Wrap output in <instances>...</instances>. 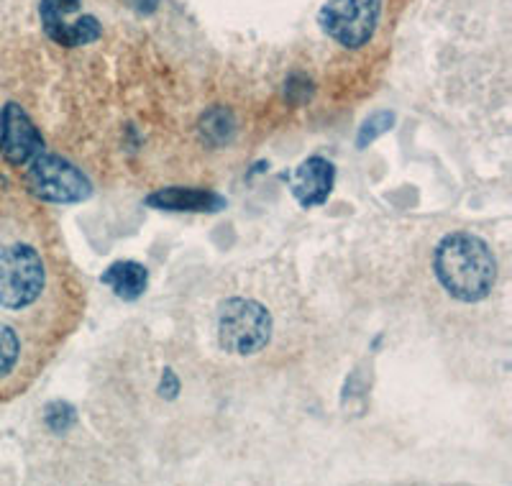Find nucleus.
<instances>
[{
  "label": "nucleus",
  "mask_w": 512,
  "mask_h": 486,
  "mask_svg": "<svg viewBox=\"0 0 512 486\" xmlns=\"http://www.w3.org/2000/svg\"><path fill=\"white\" fill-rule=\"evenodd\" d=\"M438 284L459 302H482L497 282V259L484 238L456 231L441 238L433 254Z\"/></svg>",
  "instance_id": "obj_1"
},
{
  "label": "nucleus",
  "mask_w": 512,
  "mask_h": 486,
  "mask_svg": "<svg viewBox=\"0 0 512 486\" xmlns=\"http://www.w3.org/2000/svg\"><path fill=\"white\" fill-rule=\"evenodd\" d=\"M272 313L251 297H228L218 310L216 338L218 346L231 356H254L272 341Z\"/></svg>",
  "instance_id": "obj_2"
},
{
  "label": "nucleus",
  "mask_w": 512,
  "mask_h": 486,
  "mask_svg": "<svg viewBox=\"0 0 512 486\" xmlns=\"http://www.w3.org/2000/svg\"><path fill=\"white\" fill-rule=\"evenodd\" d=\"M47 287V267L39 251L26 243L0 249V307L11 313L34 305Z\"/></svg>",
  "instance_id": "obj_3"
},
{
  "label": "nucleus",
  "mask_w": 512,
  "mask_h": 486,
  "mask_svg": "<svg viewBox=\"0 0 512 486\" xmlns=\"http://www.w3.org/2000/svg\"><path fill=\"white\" fill-rule=\"evenodd\" d=\"M382 16V0H328L318 11L320 29L344 49L367 47Z\"/></svg>",
  "instance_id": "obj_4"
},
{
  "label": "nucleus",
  "mask_w": 512,
  "mask_h": 486,
  "mask_svg": "<svg viewBox=\"0 0 512 486\" xmlns=\"http://www.w3.org/2000/svg\"><path fill=\"white\" fill-rule=\"evenodd\" d=\"M26 180H29L31 192L47 203L72 205L93 195V185L75 164L57 154H44V151L29 164Z\"/></svg>",
  "instance_id": "obj_5"
},
{
  "label": "nucleus",
  "mask_w": 512,
  "mask_h": 486,
  "mask_svg": "<svg viewBox=\"0 0 512 486\" xmlns=\"http://www.w3.org/2000/svg\"><path fill=\"white\" fill-rule=\"evenodd\" d=\"M41 26L59 47H85L100 39L103 29L93 13H82V0H41Z\"/></svg>",
  "instance_id": "obj_6"
},
{
  "label": "nucleus",
  "mask_w": 512,
  "mask_h": 486,
  "mask_svg": "<svg viewBox=\"0 0 512 486\" xmlns=\"http://www.w3.org/2000/svg\"><path fill=\"white\" fill-rule=\"evenodd\" d=\"M44 151L39 128L18 103H8L0 113V154L13 167H29Z\"/></svg>",
  "instance_id": "obj_7"
},
{
  "label": "nucleus",
  "mask_w": 512,
  "mask_h": 486,
  "mask_svg": "<svg viewBox=\"0 0 512 486\" xmlns=\"http://www.w3.org/2000/svg\"><path fill=\"white\" fill-rule=\"evenodd\" d=\"M333 182H336V167L323 157H310L292 174V195L303 208H315L331 197Z\"/></svg>",
  "instance_id": "obj_8"
},
{
  "label": "nucleus",
  "mask_w": 512,
  "mask_h": 486,
  "mask_svg": "<svg viewBox=\"0 0 512 486\" xmlns=\"http://www.w3.org/2000/svg\"><path fill=\"white\" fill-rule=\"evenodd\" d=\"M146 205L157 210H175V213H218L226 208V197L210 190H192V187H164L146 197Z\"/></svg>",
  "instance_id": "obj_9"
},
{
  "label": "nucleus",
  "mask_w": 512,
  "mask_h": 486,
  "mask_svg": "<svg viewBox=\"0 0 512 486\" xmlns=\"http://www.w3.org/2000/svg\"><path fill=\"white\" fill-rule=\"evenodd\" d=\"M100 282L105 287H111L113 295L123 302H136L146 292V284H149V269L139 261L123 259L113 261L111 267L100 274Z\"/></svg>",
  "instance_id": "obj_10"
},
{
  "label": "nucleus",
  "mask_w": 512,
  "mask_h": 486,
  "mask_svg": "<svg viewBox=\"0 0 512 486\" xmlns=\"http://www.w3.org/2000/svg\"><path fill=\"white\" fill-rule=\"evenodd\" d=\"M392 126H395V113H392V110H377V113H372V116L364 121V126L359 128L356 146H359V149H367V146L374 144L379 136L392 131Z\"/></svg>",
  "instance_id": "obj_11"
},
{
  "label": "nucleus",
  "mask_w": 512,
  "mask_h": 486,
  "mask_svg": "<svg viewBox=\"0 0 512 486\" xmlns=\"http://www.w3.org/2000/svg\"><path fill=\"white\" fill-rule=\"evenodd\" d=\"M18 356H21V341L18 333L11 325L0 323V382L11 377V371L16 369Z\"/></svg>",
  "instance_id": "obj_12"
},
{
  "label": "nucleus",
  "mask_w": 512,
  "mask_h": 486,
  "mask_svg": "<svg viewBox=\"0 0 512 486\" xmlns=\"http://www.w3.org/2000/svg\"><path fill=\"white\" fill-rule=\"evenodd\" d=\"M44 423L52 433H67L72 425L77 423V412L70 402H62V400H54L49 402L47 410H44Z\"/></svg>",
  "instance_id": "obj_13"
},
{
  "label": "nucleus",
  "mask_w": 512,
  "mask_h": 486,
  "mask_svg": "<svg viewBox=\"0 0 512 486\" xmlns=\"http://www.w3.org/2000/svg\"><path fill=\"white\" fill-rule=\"evenodd\" d=\"M167 389V397L172 400V397H177V392H180V379L175 377V371H164V377H162V392Z\"/></svg>",
  "instance_id": "obj_14"
},
{
  "label": "nucleus",
  "mask_w": 512,
  "mask_h": 486,
  "mask_svg": "<svg viewBox=\"0 0 512 486\" xmlns=\"http://www.w3.org/2000/svg\"><path fill=\"white\" fill-rule=\"evenodd\" d=\"M134 6L139 13H154L159 6V0H134Z\"/></svg>",
  "instance_id": "obj_15"
}]
</instances>
